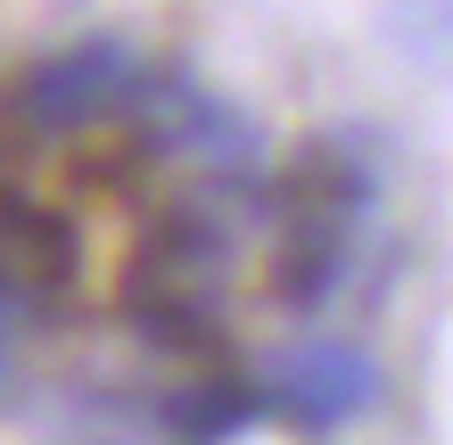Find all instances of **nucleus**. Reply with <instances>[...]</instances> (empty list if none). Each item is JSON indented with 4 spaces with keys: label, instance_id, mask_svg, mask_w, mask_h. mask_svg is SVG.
I'll return each mask as SVG.
<instances>
[{
    "label": "nucleus",
    "instance_id": "2",
    "mask_svg": "<svg viewBox=\"0 0 453 445\" xmlns=\"http://www.w3.org/2000/svg\"><path fill=\"white\" fill-rule=\"evenodd\" d=\"M66 223L58 215H34V206H0V265H9L17 280H34V289H50V280L66 272Z\"/></svg>",
    "mask_w": 453,
    "mask_h": 445
},
{
    "label": "nucleus",
    "instance_id": "1",
    "mask_svg": "<svg viewBox=\"0 0 453 445\" xmlns=\"http://www.w3.org/2000/svg\"><path fill=\"white\" fill-rule=\"evenodd\" d=\"M280 387H288V404L305 421H346V412L371 404V363L346 355V347H305V355H288Z\"/></svg>",
    "mask_w": 453,
    "mask_h": 445
}]
</instances>
